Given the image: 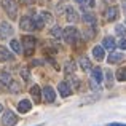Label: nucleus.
<instances>
[{"label":"nucleus","instance_id":"nucleus-1","mask_svg":"<svg viewBox=\"0 0 126 126\" xmlns=\"http://www.w3.org/2000/svg\"><path fill=\"white\" fill-rule=\"evenodd\" d=\"M2 6H3V10L6 11V15H8L10 18L15 19L16 16H18V5H16L15 0H2Z\"/></svg>","mask_w":126,"mask_h":126},{"label":"nucleus","instance_id":"nucleus-2","mask_svg":"<svg viewBox=\"0 0 126 126\" xmlns=\"http://www.w3.org/2000/svg\"><path fill=\"white\" fill-rule=\"evenodd\" d=\"M62 38L65 40V43H75L78 40V31L75 27H65L62 31Z\"/></svg>","mask_w":126,"mask_h":126},{"label":"nucleus","instance_id":"nucleus-3","mask_svg":"<svg viewBox=\"0 0 126 126\" xmlns=\"http://www.w3.org/2000/svg\"><path fill=\"white\" fill-rule=\"evenodd\" d=\"M16 121H18V117L15 115V112L6 110L5 113H3V117H2V125L3 126H15Z\"/></svg>","mask_w":126,"mask_h":126},{"label":"nucleus","instance_id":"nucleus-4","mask_svg":"<svg viewBox=\"0 0 126 126\" xmlns=\"http://www.w3.org/2000/svg\"><path fill=\"white\" fill-rule=\"evenodd\" d=\"M35 37H32V35H27V37H24V40H22V45H24V49H26V54L31 56L32 53H34L35 49Z\"/></svg>","mask_w":126,"mask_h":126},{"label":"nucleus","instance_id":"nucleus-5","mask_svg":"<svg viewBox=\"0 0 126 126\" xmlns=\"http://www.w3.org/2000/svg\"><path fill=\"white\" fill-rule=\"evenodd\" d=\"M19 27H21L22 31H34V29H35L34 19H32V18H27V16H24V18L21 19V24H19Z\"/></svg>","mask_w":126,"mask_h":126},{"label":"nucleus","instance_id":"nucleus-6","mask_svg":"<svg viewBox=\"0 0 126 126\" xmlns=\"http://www.w3.org/2000/svg\"><path fill=\"white\" fill-rule=\"evenodd\" d=\"M11 34H13V27L8 22H2V24H0V37L8 38V37H11Z\"/></svg>","mask_w":126,"mask_h":126},{"label":"nucleus","instance_id":"nucleus-7","mask_svg":"<svg viewBox=\"0 0 126 126\" xmlns=\"http://www.w3.org/2000/svg\"><path fill=\"white\" fill-rule=\"evenodd\" d=\"M13 58H15V54H13L8 48L0 46V61H2V62H6V61H11Z\"/></svg>","mask_w":126,"mask_h":126},{"label":"nucleus","instance_id":"nucleus-8","mask_svg":"<svg viewBox=\"0 0 126 126\" xmlns=\"http://www.w3.org/2000/svg\"><path fill=\"white\" fill-rule=\"evenodd\" d=\"M58 89H59V94H61L62 97H69V96L72 94L70 85H69V83H65V81H62V83H59Z\"/></svg>","mask_w":126,"mask_h":126},{"label":"nucleus","instance_id":"nucleus-9","mask_svg":"<svg viewBox=\"0 0 126 126\" xmlns=\"http://www.w3.org/2000/svg\"><path fill=\"white\" fill-rule=\"evenodd\" d=\"M43 96H45V101L46 102H53L56 99V93L51 86H45L43 88Z\"/></svg>","mask_w":126,"mask_h":126},{"label":"nucleus","instance_id":"nucleus-10","mask_svg":"<svg viewBox=\"0 0 126 126\" xmlns=\"http://www.w3.org/2000/svg\"><path fill=\"white\" fill-rule=\"evenodd\" d=\"M31 109H32L31 101H27V99H24V101H19V104H18V112H19V113H27Z\"/></svg>","mask_w":126,"mask_h":126},{"label":"nucleus","instance_id":"nucleus-11","mask_svg":"<svg viewBox=\"0 0 126 126\" xmlns=\"http://www.w3.org/2000/svg\"><path fill=\"white\" fill-rule=\"evenodd\" d=\"M118 18V8L117 6H110V8L105 11V19L107 21H115Z\"/></svg>","mask_w":126,"mask_h":126},{"label":"nucleus","instance_id":"nucleus-12","mask_svg":"<svg viewBox=\"0 0 126 126\" xmlns=\"http://www.w3.org/2000/svg\"><path fill=\"white\" fill-rule=\"evenodd\" d=\"M123 59H125V56L121 54V53H112V54L109 56V62H110V64H120Z\"/></svg>","mask_w":126,"mask_h":126},{"label":"nucleus","instance_id":"nucleus-13","mask_svg":"<svg viewBox=\"0 0 126 126\" xmlns=\"http://www.w3.org/2000/svg\"><path fill=\"white\" fill-rule=\"evenodd\" d=\"M65 15H67V21L69 22H75L78 19L77 13H75V10L72 8V6H67V8H65Z\"/></svg>","mask_w":126,"mask_h":126},{"label":"nucleus","instance_id":"nucleus-14","mask_svg":"<svg viewBox=\"0 0 126 126\" xmlns=\"http://www.w3.org/2000/svg\"><path fill=\"white\" fill-rule=\"evenodd\" d=\"M93 54H94L96 59L102 61V59H104V54H105V49L102 48V46H94V48H93Z\"/></svg>","mask_w":126,"mask_h":126},{"label":"nucleus","instance_id":"nucleus-15","mask_svg":"<svg viewBox=\"0 0 126 126\" xmlns=\"http://www.w3.org/2000/svg\"><path fill=\"white\" fill-rule=\"evenodd\" d=\"M115 45H117V43H115V40L112 37H105L104 42H102V48L104 49H113Z\"/></svg>","mask_w":126,"mask_h":126},{"label":"nucleus","instance_id":"nucleus-16","mask_svg":"<svg viewBox=\"0 0 126 126\" xmlns=\"http://www.w3.org/2000/svg\"><path fill=\"white\" fill-rule=\"evenodd\" d=\"M93 78H94L96 83H101L102 80H104V77H102V70L101 67H94L93 69Z\"/></svg>","mask_w":126,"mask_h":126},{"label":"nucleus","instance_id":"nucleus-17","mask_svg":"<svg viewBox=\"0 0 126 126\" xmlns=\"http://www.w3.org/2000/svg\"><path fill=\"white\" fill-rule=\"evenodd\" d=\"M11 81H13V78L8 72H0V83L2 85H10Z\"/></svg>","mask_w":126,"mask_h":126},{"label":"nucleus","instance_id":"nucleus-18","mask_svg":"<svg viewBox=\"0 0 126 126\" xmlns=\"http://www.w3.org/2000/svg\"><path fill=\"white\" fill-rule=\"evenodd\" d=\"M31 96L34 97L35 102H40V86H32L31 88Z\"/></svg>","mask_w":126,"mask_h":126},{"label":"nucleus","instance_id":"nucleus-19","mask_svg":"<svg viewBox=\"0 0 126 126\" xmlns=\"http://www.w3.org/2000/svg\"><path fill=\"white\" fill-rule=\"evenodd\" d=\"M80 65H81V69H83L85 72H89V70H91V62H89V59L85 58V56L80 59Z\"/></svg>","mask_w":126,"mask_h":126},{"label":"nucleus","instance_id":"nucleus-20","mask_svg":"<svg viewBox=\"0 0 126 126\" xmlns=\"http://www.w3.org/2000/svg\"><path fill=\"white\" fill-rule=\"evenodd\" d=\"M38 16L43 19V22H45V24H46V22H48V24H51V22H53V16L49 15L48 11H40V15H38Z\"/></svg>","mask_w":126,"mask_h":126},{"label":"nucleus","instance_id":"nucleus-21","mask_svg":"<svg viewBox=\"0 0 126 126\" xmlns=\"http://www.w3.org/2000/svg\"><path fill=\"white\" fill-rule=\"evenodd\" d=\"M83 21L86 24H96V16L91 15V13H85L83 15Z\"/></svg>","mask_w":126,"mask_h":126},{"label":"nucleus","instance_id":"nucleus-22","mask_svg":"<svg viewBox=\"0 0 126 126\" xmlns=\"http://www.w3.org/2000/svg\"><path fill=\"white\" fill-rule=\"evenodd\" d=\"M74 70H75V64L72 61H67V62H65V74L72 75V74H74Z\"/></svg>","mask_w":126,"mask_h":126},{"label":"nucleus","instance_id":"nucleus-23","mask_svg":"<svg viewBox=\"0 0 126 126\" xmlns=\"http://www.w3.org/2000/svg\"><path fill=\"white\" fill-rule=\"evenodd\" d=\"M34 26H35V29H43V26H45V22H43V19L40 18V16H35L34 18Z\"/></svg>","mask_w":126,"mask_h":126},{"label":"nucleus","instance_id":"nucleus-24","mask_svg":"<svg viewBox=\"0 0 126 126\" xmlns=\"http://www.w3.org/2000/svg\"><path fill=\"white\" fill-rule=\"evenodd\" d=\"M117 80L126 81V67H125V69H120V70L117 72Z\"/></svg>","mask_w":126,"mask_h":126},{"label":"nucleus","instance_id":"nucleus-25","mask_svg":"<svg viewBox=\"0 0 126 126\" xmlns=\"http://www.w3.org/2000/svg\"><path fill=\"white\" fill-rule=\"evenodd\" d=\"M10 45H11V48L15 49V53H18V54L22 51V49H21V45H19L18 40H11V43H10Z\"/></svg>","mask_w":126,"mask_h":126},{"label":"nucleus","instance_id":"nucleus-26","mask_svg":"<svg viewBox=\"0 0 126 126\" xmlns=\"http://www.w3.org/2000/svg\"><path fill=\"white\" fill-rule=\"evenodd\" d=\"M8 86H10V91H11V93H19V91H21V88H19V85L16 83V81H11Z\"/></svg>","mask_w":126,"mask_h":126},{"label":"nucleus","instance_id":"nucleus-27","mask_svg":"<svg viewBox=\"0 0 126 126\" xmlns=\"http://www.w3.org/2000/svg\"><path fill=\"white\" fill-rule=\"evenodd\" d=\"M105 77H107V86L110 88L112 86V80H113V74L110 70H105Z\"/></svg>","mask_w":126,"mask_h":126},{"label":"nucleus","instance_id":"nucleus-28","mask_svg":"<svg viewBox=\"0 0 126 126\" xmlns=\"http://www.w3.org/2000/svg\"><path fill=\"white\" fill-rule=\"evenodd\" d=\"M51 35H53L54 38H59V37L62 35V31H61L59 27H54V29H51Z\"/></svg>","mask_w":126,"mask_h":126},{"label":"nucleus","instance_id":"nucleus-29","mask_svg":"<svg viewBox=\"0 0 126 126\" xmlns=\"http://www.w3.org/2000/svg\"><path fill=\"white\" fill-rule=\"evenodd\" d=\"M81 5H85L86 8H91V6H94V0H83Z\"/></svg>","mask_w":126,"mask_h":126},{"label":"nucleus","instance_id":"nucleus-30","mask_svg":"<svg viewBox=\"0 0 126 126\" xmlns=\"http://www.w3.org/2000/svg\"><path fill=\"white\" fill-rule=\"evenodd\" d=\"M117 32H118V34H120V35H125V34H126V29L123 27V26L117 24Z\"/></svg>","mask_w":126,"mask_h":126},{"label":"nucleus","instance_id":"nucleus-31","mask_svg":"<svg viewBox=\"0 0 126 126\" xmlns=\"http://www.w3.org/2000/svg\"><path fill=\"white\" fill-rule=\"evenodd\" d=\"M21 75H22V78H24V80H29V78H31L29 70H26V69H22V70H21Z\"/></svg>","mask_w":126,"mask_h":126},{"label":"nucleus","instance_id":"nucleus-32","mask_svg":"<svg viewBox=\"0 0 126 126\" xmlns=\"http://www.w3.org/2000/svg\"><path fill=\"white\" fill-rule=\"evenodd\" d=\"M118 46H120V48H123V49H126V40H125V38L118 42Z\"/></svg>","mask_w":126,"mask_h":126},{"label":"nucleus","instance_id":"nucleus-33","mask_svg":"<svg viewBox=\"0 0 126 126\" xmlns=\"http://www.w3.org/2000/svg\"><path fill=\"white\" fill-rule=\"evenodd\" d=\"M107 126H126V123H109Z\"/></svg>","mask_w":126,"mask_h":126},{"label":"nucleus","instance_id":"nucleus-34","mask_svg":"<svg viewBox=\"0 0 126 126\" xmlns=\"http://www.w3.org/2000/svg\"><path fill=\"white\" fill-rule=\"evenodd\" d=\"M22 2H24V3H26V5H32V3H34V2H35V0H22Z\"/></svg>","mask_w":126,"mask_h":126},{"label":"nucleus","instance_id":"nucleus-35","mask_svg":"<svg viewBox=\"0 0 126 126\" xmlns=\"http://www.w3.org/2000/svg\"><path fill=\"white\" fill-rule=\"evenodd\" d=\"M75 2H78V3H81V2H83V0H75Z\"/></svg>","mask_w":126,"mask_h":126},{"label":"nucleus","instance_id":"nucleus-36","mask_svg":"<svg viewBox=\"0 0 126 126\" xmlns=\"http://www.w3.org/2000/svg\"><path fill=\"white\" fill-rule=\"evenodd\" d=\"M2 109H3V107H2V104H0V112H2Z\"/></svg>","mask_w":126,"mask_h":126},{"label":"nucleus","instance_id":"nucleus-37","mask_svg":"<svg viewBox=\"0 0 126 126\" xmlns=\"http://www.w3.org/2000/svg\"><path fill=\"white\" fill-rule=\"evenodd\" d=\"M0 93H2V91H0Z\"/></svg>","mask_w":126,"mask_h":126}]
</instances>
